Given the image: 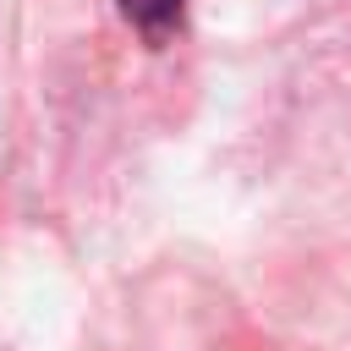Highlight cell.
Here are the masks:
<instances>
[{
  "label": "cell",
  "instance_id": "cell-1",
  "mask_svg": "<svg viewBox=\"0 0 351 351\" xmlns=\"http://www.w3.org/2000/svg\"><path fill=\"white\" fill-rule=\"evenodd\" d=\"M121 5V16L148 38V44H165L176 27H181V5L186 0H115Z\"/></svg>",
  "mask_w": 351,
  "mask_h": 351
}]
</instances>
